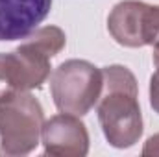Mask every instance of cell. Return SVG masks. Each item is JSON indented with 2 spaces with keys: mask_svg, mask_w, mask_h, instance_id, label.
I'll return each mask as SVG.
<instances>
[{
  "mask_svg": "<svg viewBox=\"0 0 159 157\" xmlns=\"http://www.w3.org/2000/svg\"><path fill=\"white\" fill-rule=\"evenodd\" d=\"M150 104H152L154 111L159 115V69L150 78Z\"/></svg>",
  "mask_w": 159,
  "mask_h": 157,
  "instance_id": "8",
  "label": "cell"
},
{
  "mask_svg": "<svg viewBox=\"0 0 159 157\" xmlns=\"http://www.w3.org/2000/svg\"><path fill=\"white\" fill-rule=\"evenodd\" d=\"M65 32L57 26L34 30L15 52L0 54V100L19 92L41 89L50 76V61L65 48Z\"/></svg>",
  "mask_w": 159,
  "mask_h": 157,
  "instance_id": "2",
  "label": "cell"
},
{
  "mask_svg": "<svg viewBox=\"0 0 159 157\" xmlns=\"http://www.w3.org/2000/svg\"><path fill=\"white\" fill-rule=\"evenodd\" d=\"M143 155H159V133L157 135H152L148 141H146V144H144V148H143Z\"/></svg>",
  "mask_w": 159,
  "mask_h": 157,
  "instance_id": "9",
  "label": "cell"
},
{
  "mask_svg": "<svg viewBox=\"0 0 159 157\" xmlns=\"http://www.w3.org/2000/svg\"><path fill=\"white\" fill-rule=\"evenodd\" d=\"M104 89L96 104V113L107 142L115 148H129L143 135V115L139 105V87L128 67L111 65L102 69Z\"/></svg>",
  "mask_w": 159,
  "mask_h": 157,
  "instance_id": "1",
  "label": "cell"
},
{
  "mask_svg": "<svg viewBox=\"0 0 159 157\" xmlns=\"http://www.w3.org/2000/svg\"><path fill=\"white\" fill-rule=\"evenodd\" d=\"M52 0H0V41L28 37L48 17Z\"/></svg>",
  "mask_w": 159,
  "mask_h": 157,
  "instance_id": "7",
  "label": "cell"
},
{
  "mask_svg": "<svg viewBox=\"0 0 159 157\" xmlns=\"http://www.w3.org/2000/svg\"><path fill=\"white\" fill-rule=\"evenodd\" d=\"M104 89V72L85 59H69L54 69L50 91L56 107L61 113L76 117L87 115Z\"/></svg>",
  "mask_w": 159,
  "mask_h": 157,
  "instance_id": "4",
  "label": "cell"
},
{
  "mask_svg": "<svg viewBox=\"0 0 159 157\" xmlns=\"http://www.w3.org/2000/svg\"><path fill=\"white\" fill-rule=\"evenodd\" d=\"M44 111L30 91H19L0 100V152L26 155L39 144Z\"/></svg>",
  "mask_w": 159,
  "mask_h": 157,
  "instance_id": "3",
  "label": "cell"
},
{
  "mask_svg": "<svg viewBox=\"0 0 159 157\" xmlns=\"http://www.w3.org/2000/svg\"><path fill=\"white\" fill-rule=\"evenodd\" d=\"M154 65L159 69V46H154Z\"/></svg>",
  "mask_w": 159,
  "mask_h": 157,
  "instance_id": "10",
  "label": "cell"
},
{
  "mask_svg": "<svg viewBox=\"0 0 159 157\" xmlns=\"http://www.w3.org/2000/svg\"><path fill=\"white\" fill-rule=\"evenodd\" d=\"M44 154L54 157H83L89 152V133L76 115L61 113L43 124Z\"/></svg>",
  "mask_w": 159,
  "mask_h": 157,
  "instance_id": "6",
  "label": "cell"
},
{
  "mask_svg": "<svg viewBox=\"0 0 159 157\" xmlns=\"http://www.w3.org/2000/svg\"><path fill=\"white\" fill-rule=\"evenodd\" d=\"M107 30L119 44L128 48L159 46V6L122 0L107 17Z\"/></svg>",
  "mask_w": 159,
  "mask_h": 157,
  "instance_id": "5",
  "label": "cell"
}]
</instances>
